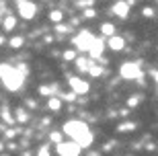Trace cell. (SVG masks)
<instances>
[{"mask_svg":"<svg viewBox=\"0 0 158 156\" xmlns=\"http://www.w3.org/2000/svg\"><path fill=\"white\" fill-rule=\"evenodd\" d=\"M129 2L127 0H115L113 2V6H111V12L115 15V17H119V19H127L129 17Z\"/></svg>","mask_w":158,"mask_h":156,"instance_id":"obj_8","label":"cell"},{"mask_svg":"<svg viewBox=\"0 0 158 156\" xmlns=\"http://www.w3.org/2000/svg\"><path fill=\"white\" fill-rule=\"evenodd\" d=\"M17 27V19L12 17V15H6L4 19H2V29L4 31H12Z\"/></svg>","mask_w":158,"mask_h":156,"instance_id":"obj_11","label":"cell"},{"mask_svg":"<svg viewBox=\"0 0 158 156\" xmlns=\"http://www.w3.org/2000/svg\"><path fill=\"white\" fill-rule=\"evenodd\" d=\"M64 133L70 136L74 142H78L82 148H88V146L93 144V140H94V133L90 132V127H88L84 121H78V119L66 121L64 123Z\"/></svg>","mask_w":158,"mask_h":156,"instance_id":"obj_1","label":"cell"},{"mask_svg":"<svg viewBox=\"0 0 158 156\" xmlns=\"http://www.w3.org/2000/svg\"><path fill=\"white\" fill-rule=\"evenodd\" d=\"M134 129H135V123H121V125L117 127V132H123V133L134 132Z\"/></svg>","mask_w":158,"mask_h":156,"instance_id":"obj_20","label":"cell"},{"mask_svg":"<svg viewBox=\"0 0 158 156\" xmlns=\"http://www.w3.org/2000/svg\"><path fill=\"white\" fill-rule=\"evenodd\" d=\"M64 60H68V62L76 60V52H74V49H68V52H64Z\"/></svg>","mask_w":158,"mask_h":156,"instance_id":"obj_25","label":"cell"},{"mask_svg":"<svg viewBox=\"0 0 158 156\" xmlns=\"http://www.w3.org/2000/svg\"><path fill=\"white\" fill-rule=\"evenodd\" d=\"M49 140L56 142V144H60V142H62V133H60V132H52V133H49Z\"/></svg>","mask_w":158,"mask_h":156,"instance_id":"obj_24","label":"cell"},{"mask_svg":"<svg viewBox=\"0 0 158 156\" xmlns=\"http://www.w3.org/2000/svg\"><path fill=\"white\" fill-rule=\"evenodd\" d=\"M6 138H15V129H6Z\"/></svg>","mask_w":158,"mask_h":156,"instance_id":"obj_30","label":"cell"},{"mask_svg":"<svg viewBox=\"0 0 158 156\" xmlns=\"http://www.w3.org/2000/svg\"><path fill=\"white\" fill-rule=\"evenodd\" d=\"M15 115H17V121L25 123V121H29V111L23 109V107H19L17 111H15Z\"/></svg>","mask_w":158,"mask_h":156,"instance_id":"obj_14","label":"cell"},{"mask_svg":"<svg viewBox=\"0 0 158 156\" xmlns=\"http://www.w3.org/2000/svg\"><path fill=\"white\" fill-rule=\"evenodd\" d=\"M2 117H4V119H6V121H8V123H12V121H15V119H12V117H10V113H6V111H4V113H2Z\"/></svg>","mask_w":158,"mask_h":156,"instance_id":"obj_28","label":"cell"},{"mask_svg":"<svg viewBox=\"0 0 158 156\" xmlns=\"http://www.w3.org/2000/svg\"><path fill=\"white\" fill-rule=\"evenodd\" d=\"M82 17H84V19H94V17H97V12H94V8H90V6H88V8H84Z\"/></svg>","mask_w":158,"mask_h":156,"instance_id":"obj_22","label":"cell"},{"mask_svg":"<svg viewBox=\"0 0 158 156\" xmlns=\"http://www.w3.org/2000/svg\"><path fill=\"white\" fill-rule=\"evenodd\" d=\"M0 45H2V37H0Z\"/></svg>","mask_w":158,"mask_h":156,"instance_id":"obj_32","label":"cell"},{"mask_svg":"<svg viewBox=\"0 0 158 156\" xmlns=\"http://www.w3.org/2000/svg\"><path fill=\"white\" fill-rule=\"evenodd\" d=\"M101 33L107 35V37H113V35H115V25L113 23H103L101 25Z\"/></svg>","mask_w":158,"mask_h":156,"instance_id":"obj_13","label":"cell"},{"mask_svg":"<svg viewBox=\"0 0 158 156\" xmlns=\"http://www.w3.org/2000/svg\"><path fill=\"white\" fill-rule=\"evenodd\" d=\"M49 21L56 23V25H60L62 21H64V12H62V11H52V12H49Z\"/></svg>","mask_w":158,"mask_h":156,"instance_id":"obj_15","label":"cell"},{"mask_svg":"<svg viewBox=\"0 0 158 156\" xmlns=\"http://www.w3.org/2000/svg\"><path fill=\"white\" fill-rule=\"evenodd\" d=\"M0 78H2V84L8 91H19L23 86L25 74L19 68L10 66V64H0Z\"/></svg>","mask_w":158,"mask_h":156,"instance_id":"obj_2","label":"cell"},{"mask_svg":"<svg viewBox=\"0 0 158 156\" xmlns=\"http://www.w3.org/2000/svg\"><path fill=\"white\" fill-rule=\"evenodd\" d=\"M64 99H66V101H76V93H68Z\"/></svg>","mask_w":158,"mask_h":156,"instance_id":"obj_27","label":"cell"},{"mask_svg":"<svg viewBox=\"0 0 158 156\" xmlns=\"http://www.w3.org/2000/svg\"><path fill=\"white\" fill-rule=\"evenodd\" d=\"M76 62V68H78V72H88V68H90V60H86V58H76L74 60Z\"/></svg>","mask_w":158,"mask_h":156,"instance_id":"obj_12","label":"cell"},{"mask_svg":"<svg viewBox=\"0 0 158 156\" xmlns=\"http://www.w3.org/2000/svg\"><path fill=\"white\" fill-rule=\"evenodd\" d=\"M37 156H52L49 146H39V148H37Z\"/></svg>","mask_w":158,"mask_h":156,"instance_id":"obj_21","label":"cell"},{"mask_svg":"<svg viewBox=\"0 0 158 156\" xmlns=\"http://www.w3.org/2000/svg\"><path fill=\"white\" fill-rule=\"evenodd\" d=\"M56 152H58L60 156H78L82 152V146L78 144V142H60L58 146H56Z\"/></svg>","mask_w":158,"mask_h":156,"instance_id":"obj_6","label":"cell"},{"mask_svg":"<svg viewBox=\"0 0 158 156\" xmlns=\"http://www.w3.org/2000/svg\"><path fill=\"white\" fill-rule=\"evenodd\" d=\"M0 150H2V144H0Z\"/></svg>","mask_w":158,"mask_h":156,"instance_id":"obj_33","label":"cell"},{"mask_svg":"<svg viewBox=\"0 0 158 156\" xmlns=\"http://www.w3.org/2000/svg\"><path fill=\"white\" fill-rule=\"evenodd\" d=\"M154 80L158 82V70H156V72H154Z\"/></svg>","mask_w":158,"mask_h":156,"instance_id":"obj_31","label":"cell"},{"mask_svg":"<svg viewBox=\"0 0 158 156\" xmlns=\"http://www.w3.org/2000/svg\"><path fill=\"white\" fill-rule=\"evenodd\" d=\"M109 47H111L113 52H123V47H125V39L119 37V35H113L111 39H109Z\"/></svg>","mask_w":158,"mask_h":156,"instance_id":"obj_10","label":"cell"},{"mask_svg":"<svg viewBox=\"0 0 158 156\" xmlns=\"http://www.w3.org/2000/svg\"><path fill=\"white\" fill-rule=\"evenodd\" d=\"M88 74L90 76H94V78H97V76H101L103 74V66H99V64H90V68H88Z\"/></svg>","mask_w":158,"mask_h":156,"instance_id":"obj_18","label":"cell"},{"mask_svg":"<svg viewBox=\"0 0 158 156\" xmlns=\"http://www.w3.org/2000/svg\"><path fill=\"white\" fill-rule=\"evenodd\" d=\"M142 15H144V17H146V19H152L154 15H156V11H154L152 6H146V8L142 11Z\"/></svg>","mask_w":158,"mask_h":156,"instance_id":"obj_23","label":"cell"},{"mask_svg":"<svg viewBox=\"0 0 158 156\" xmlns=\"http://www.w3.org/2000/svg\"><path fill=\"white\" fill-rule=\"evenodd\" d=\"M103 52H105V43H103V39H97L93 43V47H90V52H88V56L94 60H99L101 56H103Z\"/></svg>","mask_w":158,"mask_h":156,"instance_id":"obj_9","label":"cell"},{"mask_svg":"<svg viewBox=\"0 0 158 156\" xmlns=\"http://www.w3.org/2000/svg\"><path fill=\"white\" fill-rule=\"evenodd\" d=\"M119 74H121V78H125V80H140V84H142V68H140V64H134V62L123 64L121 68H119Z\"/></svg>","mask_w":158,"mask_h":156,"instance_id":"obj_3","label":"cell"},{"mask_svg":"<svg viewBox=\"0 0 158 156\" xmlns=\"http://www.w3.org/2000/svg\"><path fill=\"white\" fill-rule=\"evenodd\" d=\"M68 84H70L72 93H76V95H86L88 88H90L88 82L82 80V78H78V76H70V78H68Z\"/></svg>","mask_w":158,"mask_h":156,"instance_id":"obj_7","label":"cell"},{"mask_svg":"<svg viewBox=\"0 0 158 156\" xmlns=\"http://www.w3.org/2000/svg\"><path fill=\"white\" fill-rule=\"evenodd\" d=\"M23 43H25V39L21 37V35H17V37H12V39H10V47H12V49H19V47H23Z\"/></svg>","mask_w":158,"mask_h":156,"instance_id":"obj_19","label":"cell"},{"mask_svg":"<svg viewBox=\"0 0 158 156\" xmlns=\"http://www.w3.org/2000/svg\"><path fill=\"white\" fill-rule=\"evenodd\" d=\"M94 41H97V37H94L90 31H80V33L74 37V45H76L80 52H86V53H88Z\"/></svg>","mask_w":158,"mask_h":156,"instance_id":"obj_4","label":"cell"},{"mask_svg":"<svg viewBox=\"0 0 158 156\" xmlns=\"http://www.w3.org/2000/svg\"><path fill=\"white\" fill-rule=\"evenodd\" d=\"M58 31H60V33H66V31H70V29H68V27H64V25H58Z\"/></svg>","mask_w":158,"mask_h":156,"instance_id":"obj_29","label":"cell"},{"mask_svg":"<svg viewBox=\"0 0 158 156\" xmlns=\"http://www.w3.org/2000/svg\"><path fill=\"white\" fill-rule=\"evenodd\" d=\"M17 11L25 21H31L37 12V4L33 0H17Z\"/></svg>","mask_w":158,"mask_h":156,"instance_id":"obj_5","label":"cell"},{"mask_svg":"<svg viewBox=\"0 0 158 156\" xmlns=\"http://www.w3.org/2000/svg\"><path fill=\"white\" fill-rule=\"evenodd\" d=\"M47 107H49L52 111H60V107H62V99L49 97V101H47Z\"/></svg>","mask_w":158,"mask_h":156,"instance_id":"obj_16","label":"cell"},{"mask_svg":"<svg viewBox=\"0 0 158 156\" xmlns=\"http://www.w3.org/2000/svg\"><path fill=\"white\" fill-rule=\"evenodd\" d=\"M127 105H129V107H135V105H140V97H129Z\"/></svg>","mask_w":158,"mask_h":156,"instance_id":"obj_26","label":"cell"},{"mask_svg":"<svg viewBox=\"0 0 158 156\" xmlns=\"http://www.w3.org/2000/svg\"><path fill=\"white\" fill-rule=\"evenodd\" d=\"M56 88H58L56 84H49V86H41V88H39V95H43V97H47V99H49V97H53Z\"/></svg>","mask_w":158,"mask_h":156,"instance_id":"obj_17","label":"cell"}]
</instances>
